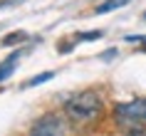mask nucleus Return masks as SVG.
Here are the masks:
<instances>
[{"instance_id":"1","label":"nucleus","mask_w":146,"mask_h":136,"mask_svg":"<svg viewBox=\"0 0 146 136\" xmlns=\"http://www.w3.org/2000/svg\"><path fill=\"white\" fill-rule=\"evenodd\" d=\"M102 111V99L94 94V92H82L77 97H72L64 104V114H67L69 121L74 124H87V121H94Z\"/></svg>"},{"instance_id":"2","label":"nucleus","mask_w":146,"mask_h":136,"mask_svg":"<svg viewBox=\"0 0 146 136\" xmlns=\"http://www.w3.org/2000/svg\"><path fill=\"white\" fill-rule=\"evenodd\" d=\"M114 116L129 129H141V124H146V99H136L129 104H119L114 109Z\"/></svg>"},{"instance_id":"3","label":"nucleus","mask_w":146,"mask_h":136,"mask_svg":"<svg viewBox=\"0 0 146 136\" xmlns=\"http://www.w3.org/2000/svg\"><path fill=\"white\" fill-rule=\"evenodd\" d=\"M64 131H67V121L57 114H47L32 126L35 136H57V134H64Z\"/></svg>"},{"instance_id":"4","label":"nucleus","mask_w":146,"mask_h":136,"mask_svg":"<svg viewBox=\"0 0 146 136\" xmlns=\"http://www.w3.org/2000/svg\"><path fill=\"white\" fill-rule=\"evenodd\" d=\"M17 57H20V54H10L8 60L3 62V64H0V82H5V79H8L10 74H13V72H15V64H17Z\"/></svg>"},{"instance_id":"5","label":"nucleus","mask_w":146,"mask_h":136,"mask_svg":"<svg viewBox=\"0 0 146 136\" xmlns=\"http://www.w3.org/2000/svg\"><path fill=\"white\" fill-rule=\"evenodd\" d=\"M131 0H107L104 5H99L97 8V13L99 15H104V13H109V10H116V8H124V5H129Z\"/></svg>"},{"instance_id":"6","label":"nucleus","mask_w":146,"mask_h":136,"mask_svg":"<svg viewBox=\"0 0 146 136\" xmlns=\"http://www.w3.org/2000/svg\"><path fill=\"white\" fill-rule=\"evenodd\" d=\"M25 40H27V32H10L8 37L3 40V45H17V42H25Z\"/></svg>"},{"instance_id":"7","label":"nucleus","mask_w":146,"mask_h":136,"mask_svg":"<svg viewBox=\"0 0 146 136\" xmlns=\"http://www.w3.org/2000/svg\"><path fill=\"white\" fill-rule=\"evenodd\" d=\"M52 77H54V72H42V74H37L35 79H30V82H27V87H37V84H42V82H50Z\"/></svg>"},{"instance_id":"8","label":"nucleus","mask_w":146,"mask_h":136,"mask_svg":"<svg viewBox=\"0 0 146 136\" xmlns=\"http://www.w3.org/2000/svg\"><path fill=\"white\" fill-rule=\"evenodd\" d=\"M79 40H87V42H92V40H97V37H102V32L97 30V32H84V35H77Z\"/></svg>"},{"instance_id":"9","label":"nucleus","mask_w":146,"mask_h":136,"mask_svg":"<svg viewBox=\"0 0 146 136\" xmlns=\"http://www.w3.org/2000/svg\"><path fill=\"white\" fill-rule=\"evenodd\" d=\"M144 17H146V13H144Z\"/></svg>"}]
</instances>
